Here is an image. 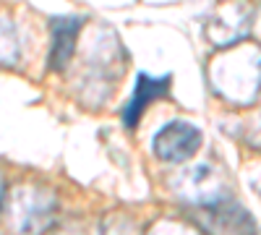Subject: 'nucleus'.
Masks as SVG:
<instances>
[{
    "label": "nucleus",
    "instance_id": "f257e3e1",
    "mask_svg": "<svg viewBox=\"0 0 261 235\" xmlns=\"http://www.w3.org/2000/svg\"><path fill=\"white\" fill-rule=\"evenodd\" d=\"M214 92L232 105H248L261 89V50L258 47H235L225 60L212 63Z\"/></svg>",
    "mask_w": 261,
    "mask_h": 235
},
{
    "label": "nucleus",
    "instance_id": "f03ea898",
    "mask_svg": "<svg viewBox=\"0 0 261 235\" xmlns=\"http://www.w3.org/2000/svg\"><path fill=\"white\" fill-rule=\"evenodd\" d=\"M253 21V8L243 0H227L225 6L214 11L209 27H206V39L217 50H227L232 45H241V39L251 32Z\"/></svg>",
    "mask_w": 261,
    "mask_h": 235
},
{
    "label": "nucleus",
    "instance_id": "7ed1b4c3",
    "mask_svg": "<svg viewBox=\"0 0 261 235\" xmlns=\"http://www.w3.org/2000/svg\"><path fill=\"white\" fill-rule=\"evenodd\" d=\"M201 146V131L191 123L175 120V123H167L162 131L154 136L151 141V149H154V157L162 162H186L191 160Z\"/></svg>",
    "mask_w": 261,
    "mask_h": 235
},
{
    "label": "nucleus",
    "instance_id": "20e7f679",
    "mask_svg": "<svg viewBox=\"0 0 261 235\" xmlns=\"http://www.w3.org/2000/svg\"><path fill=\"white\" fill-rule=\"evenodd\" d=\"M196 215H201L204 220H199V225L204 230H214V232H248L253 230V220L251 215H246L243 206H238L232 199H220L204 204L201 209H193Z\"/></svg>",
    "mask_w": 261,
    "mask_h": 235
},
{
    "label": "nucleus",
    "instance_id": "39448f33",
    "mask_svg": "<svg viewBox=\"0 0 261 235\" xmlns=\"http://www.w3.org/2000/svg\"><path fill=\"white\" fill-rule=\"evenodd\" d=\"M167 92H170V76H160V79H154V76L139 73L134 97H130L128 105L123 108V123H125V128H136L141 113H144L154 99L165 97Z\"/></svg>",
    "mask_w": 261,
    "mask_h": 235
},
{
    "label": "nucleus",
    "instance_id": "423d86ee",
    "mask_svg": "<svg viewBox=\"0 0 261 235\" xmlns=\"http://www.w3.org/2000/svg\"><path fill=\"white\" fill-rule=\"evenodd\" d=\"M81 32V18L65 16L53 21V47H50V68L63 71L76 50V39Z\"/></svg>",
    "mask_w": 261,
    "mask_h": 235
},
{
    "label": "nucleus",
    "instance_id": "0eeeda50",
    "mask_svg": "<svg viewBox=\"0 0 261 235\" xmlns=\"http://www.w3.org/2000/svg\"><path fill=\"white\" fill-rule=\"evenodd\" d=\"M18 60V39L13 27L6 18H0V63L3 66H13Z\"/></svg>",
    "mask_w": 261,
    "mask_h": 235
},
{
    "label": "nucleus",
    "instance_id": "6e6552de",
    "mask_svg": "<svg viewBox=\"0 0 261 235\" xmlns=\"http://www.w3.org/2000/svg\"><path fill=\"white\" fill-rule=\"evenodd\" d=\"M3 196H6V183H3V175H0V206H3Z\"/></svg>",
    "mask_w": 261,
    "mask_h": 235
}]
</instances>
